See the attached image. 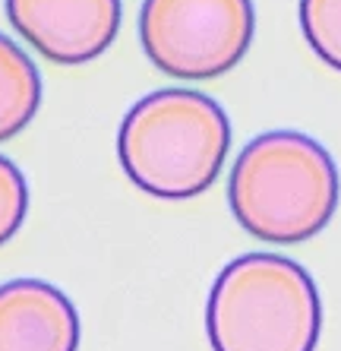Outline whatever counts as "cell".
<instances>
[{
  "instance_id": "1",
  "label": "cell",
  "mask_w": 341,
  "mask_h": 351,
  "mask_svg": "<svg viewBox=\"0 0 341 351\" xmlns=\"http://www.w3.org/2000/svg\"><path fill=\"white\" fill-rule=\"evenodd\" d=\"M341 178L332 152L297 130L250 139L227 178L237 225L262 244H303L335 219Z\"/></svg>"
},
{
  "instance_id": "2",
  "label": "cell",
  "mask_w": 341,
  "mask_h": 351,
  "mask_svg": "<svg viewBox=\"0 0 341 351\" xmlns=\"http://www.w3.org/2000/svg\"><path fill=\"white\" fill-rule=\"evenodd\" d=\"M231 149L225 108L196 89L139 98L117 130L123 174L155 199H193L215 184Z\"/></svg>"
},
{
  "instance_id": "3",
  "label": "cell",
  "mask_w": 341,
  "mask_h": 351,
  "mask_svg": "<svg viewBox=\"0 0 341 351\" xmlns=\"http://www.w3.org/2000/svg\"><path fill=\"white\" fill-rule=\"evenodd\" d=\"M319 288L281 254H244L218 272L205 301L212 351H316Z\"/></svg>"
},
{
  "instance_id": "4",
  "label": "cell",
  "mask_w": 341,
  "mask_h": 351,
  "mask_svg": "<svg viewBox=\"0 0 341 351\" xmlns=\"http://www.w3.org/2000/svg\"><path fill=\"white\" fill-rule=\"evenodd\" d=\"M256 35L253 0H142L139 41L174 80H215L234 70Z\"/></svg>"
},
{
  "instance_id": "5",
  "label": "cell",
  "mask_w": 341,
  "mask_h": 351,
  "mask_svg": "<svg viewBox=\"0 0 341 351\" xmlns=\"http://www.w3.org/2000/svg\"><path fill=\"white\" fill-rule=\"evenodd\" d=\"M10 25L41 58L82 66L101 58L121 32V0H3Z\"/></svg>"
},
{
  "instance_id": "6",
  "label": "cell",
  "mask_w": 341,
  "mask_h": 351,
  "mask_svg": "<svg viewBox=\"0 0 341 351\" xmlns=\"http://www.w3.org/2000/svg\"><path fill=\"white\" fill-rule=\"evenodd\" d=\"M79 311L64 291L41 278L0 285V351H76Z\"/></svg>"
},
{
  "instance_id": "7",
  "label": "cell",
  "mask_w": 341,
  "mask_h": 351,
  "mask_svg": "<svg viewBox=\"0 0 341 351\" xmlns=\"http://www.w3.org/2000/svg\"><path fill=\"white\" fill-rule=\"evenodd\" d=\"M41 105V73L13 38L0 32V143L19 136Z\"/></svg>"
},
{
  "instance_id": "8",
  "label": "cell",
  "mask_w": 341,
  "mask_h": 351,
  "mask_svg": "<svg viewBox=\"0 0 341 351\" xmlns=\"http://www.w3.org/2000/svg\"><path fill=\"white\" fill-rule=\"evenodd\" d=\"M301 29L313 54L341 73V0H301Z\"/></svg>"
},
{
  "instance_id": "9",
  "label": "cell",
  "mask_w": 341,
  "mask_h": 351,
  "mask_svg": "<svg viewBox=\"0 0 341 351\" xmlns=\"http://www.w3.org/2000/svg\"><path fill=\"white\" fill-rule=\"evenodd\" d=\"M29 213V184L10 158L0 156V247L10 244Z\"/></svg>"
}]
</instances>
